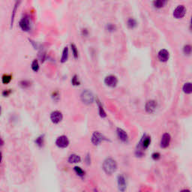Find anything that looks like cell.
Returning <instances> with one entry per match:
<instances>
[{
	"label": "cell",
	"mask_w": 192,
	"mask_h": 192,
	"mask_svg": "<svg viewBox=\"0 0 192 192\" xmlns=\"http://www.w3.org/2000/svg\"><path fill=\"white\" fill-rule=\"evenodd\" d=\"M102 168L107 175L110 176L117 171V163L112 158H107L103 162Z\"/></svg>",
	"instance_id": "cell-1"
},
{
	"label": "cell",
	"mask_w": 192,
	"mask_h": 192,
	"mask_svg": "<svg viewBox=\"0 0 192 192\" xmlns=\"http://www.w3.org/2000/svg\"><path fill=\"white\" fill-rule=\"evenodd\" d=\"M80 99L82 102L86 105H90L95 100L93 93L89 89H85L81 92Z\"/></svg>",
	"instance_id": "cell-2"
},
{
	"label": "cell",
	"mask_w": 192,
	"mask_h": 192,
	"mask_svg": "<svg viewBox=\"0 0 192 192\" xmlns=\"http://www.w3.org/2000/svg\"><path fill=\"white\" fill-rule=\"evenodd\" d=\"M19 26L21 28V30L23 31V32H30V30H31V23H30V20L29 16H24V17L21 18L19 21Z\"/></svg>",
	"instance_id": "cell-3"
},
{
	"label": "cell",
	"mask_w": 192,
	"mask_h": 192,
	"mask_svg": "<svg viewBox=\"0 0 192 192\" xmlns=\"http://www.w3.org/2000/svg\"><path fill=\"white\" fill-rule=\"evenodd\" d=\"M104 140H107V139L104 137L101 132L95 131L92 134L91 137V142L94 146H98L101 142Z\"/></svg>",
	"instance_id": "cell-4"
},
{
	"label": "cell",
	"mask_w": 192,
	"mask_h": 192,
	"mask_svg": "<svg viewBox=\"0 0 192 192\" xmlns=\"http://www.w3.org/2000/svg\"><path fill=\"white\" fill-rule=\"evenodd\" d=\"M56 146L58 148L60 149H66L69 146L70 141L68 140V137L66 135H61L59 137H57V139L56 140L55 142Z\"/></svg>",
	"instance_id": "cell-5"
},
{
	"label": "cell",
	"mask_w": 192,
	"mask_h": 192,
	"mask_svg": "<svg viewBox=\"0 0 192 192\" xmlns=\"http://www.w3.org/2000/svg\"><path fill=\"white\" fill-rule=\"evenodd\" d=\"M104 84L110 88H114L117 86L118 84V78H117V76L113 75V74H110V75L107 76L104 78Z\"/></svg>",
	"instance_id": "cell-6"
},
{
	"label": "cell",
	"mask_w": 192,
	"mask_h": 192,
	"mask_svg": "<svg viewBox=\"0 0 192 192\" xmlns=\"http://www.w3.org/2000/svg\"><path fill=\"white\" fill-rule=\"evenodd\" d=\"M186 12H187V9H186L184 5H178V6L174 9L173 15L176 19H182V17H185V15L186 14Z\"/></svg>",
	"instance_id": "cell-7"
},
{
	"label": "cell",
	"mask_w": 192,
	"mask_h": 192,
	"mask_svg": "<svg viewBox=\"0 0 192 192\" xmlns=\"http://www.w3.org/2000/svg\"><path fill=\"white\" fill-rule=\"evenodd\" d=\"M50 118L53 124H59L63 119V114L59 110H54L50 113Z\"/></svg>",
	"instance_id": "cell-8"
},
{
	"label": "cell",
	"mask_w": 192,
	"mask_h": 192,
	"mask_svg": "<svg viewBox=\"0 0 192 192\" xmlns=\"http://www.w3.org/2000/svg\"><path fill=\"white\" fill-rule=\"evenodd\" d=\"M157 102L154 100L148 101L145 105V110L148 113H153L157 109Z\"/></svg>",
	"instance_id": "cell-9"
},
{
	"label": "cell",
	"mask_w": 192,
	"mask_h": 192,
	"mask_svg": "<svg viewBox=\"0 0 192 192\" xmlns=\"http://www.w3.org/2000/svg\"><path fill=\"white\" fill-rule=\"evenodd\" d=\"M170 53L166 49H162L158 53V59L162 62H166L169 60Z\"/></svg>",
	"instance_id": "cell-10"
},
{
	"label": "cell",
	"mask_w": 192,
	"mask_h": 192,
	"mask_svg": "<svg viewBox=\"0 0 192 192\" xmlns=\"http://www.w3.org/2000/svg\"><path fill=\"white\" fill-rule=\"evenodd\" d=\"M170 140H171V137H170V134L168 133H164L162 135V140H161L160 143V146L162 149H166L170 146Z\"/></svg>",
	"instance_id": "cell-11"
},
{
	"label": "cell",
	"mask_w": 192,
	"mask_h": 192,
	"mask_svg": "<svg viewBox=\"0 0 192 192\" xmlns=\"http://www.w3.org/2000/svg\"><path fill=\"white\" fill-rule=\"evenodd\" d=\"M117 185H118L119 190L121 191H124L126 190L127 183L126 179L123 175H119L117 177Z\"/></svg>",
	"instance_id": "cell-12"
},
{
	"label": "cell",
	"mask_w": 192,
	"mask_h": 192,
	"mask_svg": "<svg viewBox=\"0 0 192 192\" xmlns=\"http://www.w3.org/2000/svg\"><path fill=\"white\" fill-rule=\"evenodd\" d=\"M117 135L118 138L123 143H128V136L126 131L120 128H117Z\"/></svg>",
	"instance_id": "cell-13"
},
{
	"label": "cell",
	"mask_w": 192,
	"mask_h": 192,
	"mask_svg": "<svg viewBox=\"0 0 192 192\" xmlns=\"http://www.w3.org/2000/svg\"><path fill=\"white\" fill-rule=\"evenodd\" d=\"M95 101H96V104H97L98 105V108L99 116H100L101 118H105V117H107V113H106V112H105V110L104 109V107H103L102 104H101V101L99 100L98 98H96Z\"/></svg>",
	"instance_id": "cell-14"
},
{
	"label": "cell",
	"mask_w": 192,
	"mask_h": 192,
	"mask_svg": "<svg viewBox=\"0 0 192 192\" xmlns=\"http://www.w3.org/2000/svg\"><path fill=\"white\" fill-rule=\"evenodd\" d=\"M68 162L70 164H77L81 162V157L77 154H71L68 157Z\"/></svg>",
	"instance_id": "cell-15"
},
{
	"label": "cell",
	"mask_w": 192,
	"mask_h": 192,
	"mask_svg": "<svg viewBox=\"0 0 192 192\" xmlns=\"http://www.w3.org/2000/svg\"><path fill=\"white\" fill-rule=\"evenodd\" d=\"M68 57H69V49L68 47H65L62 50V57L60 59L61 63H66L68 59Z\"/></svg>",
	"instance_id": "cell-16"
},
{
	"label": "cell",
	"mask_w": 192,
	"mask_h": 192,
	"mask_svg": "<svg viewBox=\"0 0 192 192\" xmlns=\"http://www.w3.org/2000/svg\"><path fill=\"white\" fill-rule=\"evenodd\" d=\"M21 0H17L15 4H14L13 11H12L11 18V27L13 26V24L14 22V17H15V15H16V12H17L18 8H19V5L20 4H21Z\"/></svg>",
	"instance_id": "cell-17"
},
{
	"label": "cell",
	"mask_w": 192,
	"mask_h": 192,
	"mask_svg": "<svg viewBox=\"0 0 192 192\" xmlns=\"http://www.w3.org/2000/svg\"><path fill=\"white\" fill-rule=\"evenodd\" d=\"M168 1L169 0H154L153 6L156 9H161L167 4Z\"/></svg>",
	"instance_id": "cell-18"
},
{
	"label": "cell",
	"mask_w": 192,
	"mask_h": 192,
	"mask_svg": "<svg viewBox=\"0 0 192 192\" xmlns=\"http://www.w3.org/2000/svg\"><path fill=\"white\" fill-rule=\"evenodd\" d=\"M74 172H75L76 174L78 176L81 177V178L84 177L85 175H86V172H85V170H83L80 167L75 166L74 167Z\"/></svg>",
	"instance_id": "cell-19"
},
{
	"label": "cell",
	"mask_w": 192,
	"mask_h": 192,
	"mask_svg": "<svg viewBox=\"0 0 192 192\" xmlns=\"http://www.w3.org/2000/svg\"><path fill=\"white\" fill-rule=\"evenodd\" d=\"M35 144L39 147H42L44 144V135H41L39 137H38L35 140Z\"/></svg>",
	"instance_id": "cell-20"
},
{
	"label": "cell",
	"mask_w": 192,
	"mask_h": 192,
	"mask_svg": "<svg viewBox=\"0 0 192 192\" xmlns=\"http://www.w3.org/2000/svg\"><path fill=\"white\" fill-rule=\"evenodd\" d=\"M182 90L185 94L192 93V83H185L184 84Z\"/></svg>",
	"instance_id": "cell-21"
},
{
	"label": "cell",
	"mask_w": 192,
	"mask_h": 192,
	"mask_svg": "<svg viewBox=\"0 0 192 192\" xmlns=\"http://www.w3.org/2000/svg\"><path fill=\"white\" fill-rule=\"evenodd\" d=\"M71 50L72 55H73L74 59H78L79 51H78V49H77V46H76L74 44H71Z\"/></svg>",
	"instance_id": "cell-22"
},
{
	"label": "cell",
	"mask_w": 192,
	"mask_h": 192,
	"mask_svg": "<svg viewBox=\"0 0 192 192\" xmlns=\"http://www.w3.org/2000/svg\"><path fill=\"white\" fill-rule=\"evenodd\" d=\"M127 26H128L129 29L133 30V29H135V27H137V21H136L135 19H134V18H129V19L128 20V21H127Z\"/></svg>",
	"instance_id": "cell-23"
},
{
	"label": "cell",
	"mask_w": 192,
	"mask_h": 192,
	"mask_svg": "<svg viewBox=\"0 0 192 192\" xmlns=\"http://www.w3.org/2000/svg\"><path fill=\"white\" fill-rule=\"evenodd\" d=\"M31 68L34 72H38L40 69V65L38 59H34L31 64Z\"/></svg>",
	"instance_id": "cell-24"
},
{
	"label": "cell",
	"mask_w": 192,
	"mask_h": 192,
	"mask_svg": "<svg viewBox=\"0 0 192 192\" xmlns=\"http://www.w3.org/2000/svg\"><path fill=\"white\" fill-rule=\"evenodd\" d=\"M11 80H12V76L11 75V74H5L2 76V82L3 84L5 85L10 83Z\"/></svg>",
	"instance_id": "cell-25"
},
{
	"label": "cell",
	"mask_w": 192,
	"mask_h": 192,
	"mask_svg": "<svg viewBox=\"0 0 192 192\" xmlns=\"http://www.w3.org/2000/svg\"><path fill=\"white\" fill-rule=\"evenodd\" d=\"M19 86L22 89H26L30 87L31 82H30L29 80H23L20 81Z\"/></svg>",
	"instance_id": "cell-26"
},
{
	"label": "cell",
	"mask_w": 192,
	"mask_h": 192,
	"mask_svg": "<svg viewBox=\"0 0 192 192\" xmlns=\"http://www.w3.org/2000/svg\"><path fill=\"white\" fill-rule=\"evenodd\" d=\"M183 53L185 56H190L192 53V46L190 44L185 45L183 48Z\"/></svg>",
	"instance_id": "cell-27"
},
{
	"label": "cell",
	"mask_w": 192,
	"mask_h": 192,
	"mask_svg": "<svg viewBox=\"0 0 192 192\" xmlns=\"http://www.w3.org/2000/svg\"><path fill=\"white\" fill-rule=\"evenodd\" d=\"M71 84L74 86H78L80 85V81L78 76L77 74H74L71 78Z\"/></svg>",
	"instance_id": "cell-28"
},
{
	"label": "cell",
	"mask_w": 192,
	"mask_h": 192,
	"mask_svg": "<svg viewBox=\"0 0 192 192\" xmlns=\"http://www.w3.org/2000/svg\"><path fill=\"white\" fill-rule=\"evenodd\" d=\"M39 57L40 60H41V62H44V61L46 60V58H47V53L45 51H43V50H41V51L39 52Z\"/></svg>",
	"instance_id": "cell-29"
},
{
	"label": "cell",
	"mask_w": 192,
	"mask_h": 192,
	"mask_svg": "<svg viewBox=\"0 0 192 192\" xmlns=\"http://www.w3.org/2000/svg\"><path fill=\"white\" fill-rule=\"evenodd\" d=\"M116 29H117V27L113 23H107L106 26V30L108 31V32H113L114 31L116 30Z\"/></svg>",
	"instance_id": "cell-30"
},
{
	"label": "cell",
	"mask_w": 192,
	"mask_h": 192,
	"mask_svg": "<svg viewBox=\"0 0 192 192\" xmlns=\"http://www.w3.org/2000/svg\"><path fill=\"white\" fill-rule=\"evenodd\" d=\"M11 89H5L3 90L2 92V95L3 97H8L11 94Z\"/></svg>",
	"instance_id": "cell-31"
},
{
	"label": "cell",
	"mask_w": 192,
	"mask_h": 192,
	"mask_svg": "<svg viewBox=\"0 0 192 192\" xmlns=\"http://www.w3.org/2000/svg\"><path fill=\"white\" fill-rule=\"evenodd\" d=\"M52 98L54 101H57L59 99V92H53L52 94Z\"/></svg>",
	"instance_id": "cell-32"
},
{
	"label": "cell",
	"mask_w": 192,
	"mask_h": 192,
	"mask_svg": "<svg viewBox=\"0 0 192 192\" xmlns=\"http://www.w3.org/2000/svg\"><path fill=\"white\" fill-rule=\"evenodd\" d=\"M152 158H153V160L158 161L161 158V155L160 153H154L153 155H152Z\"/></svg>",
	"instance_id": "cell-33"
},
{
	"label": "cell",
	"mask_w": 192,
	"mask_h": 192,
	"mask_svg": "<svg viewBox=\"0 0 192 192\" xmlns=\"http://www.w3.org/2000/svg\"><path fill=\"white\" fill-rule=\"evenodd\" d=\"M85 161H86V163L87 165H89L90 164H91V158H90V155L89 153H88L87 155H86V158H85Z\"/></svg>",
	"instance_id": "cell-34"
},
{
	"label": "cell",
	"mask_w": 192,
	"mask_h": 192,
	"mask_svg": "<svg viewBox=\"0 0 192 192\" xmlns=\"http://www.w3.org/2000/svg\"><path fill=\"white\" fill-rule=\"evenodd\" d=\"M81 34H82L83 36H85V37H86V36H88L89 35V31L87 29H83L82 30H81Z\"/></svg>",
	"instance_id": "cell-35"
},
{
	"label": "cell",
	"mask_w": 192,
	"mask_h": 192,
	"mask_svg": "<svg viewBox=\"0 0 192 192\" xmlns=\"http://www.w3.org/2000/svg\"><path fill=\"white\" fill-rule=\"evenodd\" d=\"M190 28H191V30H192V16L191 18V23H190Z\"/></svg>",
	"instance_id": "cell-36"
}]
</instances>
